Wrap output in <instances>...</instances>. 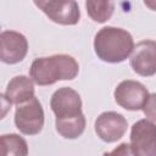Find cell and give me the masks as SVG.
<instances>
[{
    "label": "cell",
    "mask_w": 156,
    "mask_h": 156,
    "mask_svg": "<svg viewBox=\"0 0 156 156\" xmlns=\"http://www.w3.org/2000/svg\"><path fill=\"white\" fill-rule=\"evenodd\" d=\"M50 107L56 116V132L65 139H77L85 130V117L82 110L80 95L72 88L57 89L50 100Z\"/></svg>",
    "instance_id": "obj_1"
},
{
    "label": "cell",
    "mask_w": 156,
    "mask_h": 156,
    "mask_svg": "<svg viewBox=\"0 0 156 156\" xmlns=\"http://www.w3.org/2000/svg\"><path fill=\"white\" fill-rule=\"evenodd\" d=\"M77 60L66 54L35 58L29 68V77L38 85H51L58 80H72L78 76Z\"/></svg>",
    "instance_id": "obj_2"
},
{
    "label": "cell",
    "mask_w": 156,
    "mask_h": 156,
    "mask_svg": "<svg viewBox=\"0 0 156 156\" xmlns=\"http://www.w3.org/2000/svg\"><path fill=\"white\" fill-rule=\"evenodd\" d=\"M134 49L133 37L129 32L118 27H102L94 38L96 56L108 63H119L127 60Z\"/></svg>",
    "instance_id": "obj_3"
},
{
    "label": "cell",
    "mask_w": 156,
    "mask_h": 156,
    "mask_svg": "<svg viewBox=\"0 0 156 156\" xmlns=\"http://www.w3.org/2000/svg\"><path fill=\"white\" fill-rule=\"evenodd\" d=\"M44 110L40 101L33 96L30 100L17 105L15 111V126L26 135L39 134L44 127Z\"/></svg>",
    "instance_id": "obj_4"
},
{
    "label": "cell",
    "mask_w": 156,
    "mask_h": 156,
    "mask_svg": "<svg viewBox=\"0 0 156 156\" xmlns=\"http://www.w3.org/2000/svg\"><path fill=\"white\" fill-rule=\"evenodd\" d=\"M130 149L133 155L156 156V124L145 118L136 121L130 129Z\"/></svg>",
    "instance_id": "obj_5"
},
{
    "label": "cell",
    "mask_w": 156,
    "mask_h": 156,
    "mask_svg": "<svg viewBox=\"0 0 156 156\" xmlns=\"http://www.w3.org/2000/svg\"><path fill=\"white\" fill-rule=\"evenodd\" d=\"M149 95L150 94L144 84L132 79L122 80L113 91L115 101L122 108L128 111L143 110Z\"/></svg>",
    "instance_id": "obj_6"
},
{
    "label": "cell",
    "mask_w": 156,
    "mask_h": 156,
    "mask_svg": "<svg viewBox=\"0 0 156 156\" xmlns=\"http://www.w3.org/2000/svg\"><path fill=\"white\" fill-rule=\"evenodd\" d=\"M129 63L133 71L141 77L156 74V41L145 39L134 45Z\"/></svg>",
    "instance_id": "obj_7"
},
{
    "label": "cell",
    "mask_w": 156,
    "mask_h": 156,
    "mask_svg": "<svg viewBox=\"0 0 156 156\" xmlns=\"http://www.w3.org/2000/svg\"><path fill=\"white\" fill-rule=\"evenodd\" d=\"M128 122L123 115L115 111H106L98 116L94 123L95 133L105 143L119 140L127 132Z\"/></svg>",
    "instance_id": "obj_8"
},
{
    "label": "cell",
    "mask_w": 156,
    "mask_h": 156,
    "mask_svg": "<svg viewBox=\"0 0 156 156\" xmlns=\"http://www.w3.org/2000/svg\"><path fill=\"white\" fill-rule=\"evenodd\" d=\"M28 52L26 37L16 30H2L0 34V60L7 65L21 62Z\"/></svg>",
    "instance_id": "obj_9"
},
{
    "label": "cell",
    "mask_w": 156,
    "mask_h": 156,
    "mask_svg": "<svg viewBox=\"0 0 156 156\" xmlns=\"http://www.w3.org/2000/svg\"><path fill=\"white\" fill-rule=\"evenodd\" d=\"M43 12L55 23L74 26L80 20V10L76 0H51Z\"/></svg>",
    "instance_id": "obj_10"
},
{
    "label": "cell",
    "mask_w": 156,
    "mask_h": 156,
    "mask_svg": "<svg viewBox=\"0 0 156 156\" xmlns=\"http://www.w3.org/2000/svg\"><path fill=\"white\" fill-rule=\"evenodd\" d=\"M2 96L10 105L23 104L34 96V80L23 74L16 76L9 82Z\"/></svg>",
    "instance_id": "obj_11"
},
{
    "label": "cell",
    "mask_w": 156,
    "mask_h": 156,
    "mask_svg": "<svg viewBox=\"0 0 156 156\" xmlns=\"http://www.w3.org/2000/svg\"><path fill=\"white\" fill-rule=\"evenodd\" d=\"M88 16L98 23L108 21L115 11V0H85Z\"/></svg>",
    "instance_id": "obj_12"
},
{
    "label": "cell",
    "mask_w": 156,
    "mask_h": 156,
    "mask_svg": "<svg viewBox=\"0 0 156 156\" xmlns=\"http://www.w3.org/2000/svg\"><path fill=\"white\" fill-rule=\"evenodd\" d=\"M0 141L4 156H26L28 154V144L18 134H2Z\"/></svg>",
    "instance_id": "obj_13"
},
{
    "label": "cell",
    "mask_w": 156,
    "mask_h": 156,
    "mask_svg": "<svg viewBox=\"0 0 156 156\" xmlns=\"http://www.w3.org/2000/svg\"><path fill=\"white\" fill-rule=\"evenodd\" d=\"M143 112L146 118L156 122V93H152L149 95V98L143 107Z\"/></svg>",
    "instance_id": "obj_14"
},
{
    "label": "cell",
    "mask_w": 156,
    "mask_h": 156,
    "mask_svg": "<svg viewBox=\"0 0 156 156\" xmlns=\"http://www.w3.org/2000/svg\"><path fill=\"white\" fill-rule=\"evenodd\" d=\"M110 154H117V155H133L132 149H130V145L127 144V143L121 144L118 149H115V150L111 151Z\"/></svg>",
    "instance_id": "obj_15"
},
{
    "label": "cell",
    "mask_w": 156,
    "mask_h": 156,
    "mask_svg": "<svg viewBox=\"0 0 156 156\" xmlns=\"http://www.w3.org/2000/svg\"><path fill=\"white\" fill-rule=\"evenodd\" d=\"M51 0H33V2L35 4V6L38 7V9H40L41 11L44 10V7L50 2Z\"/></svg>",
    "instance_id": "obj_16"
},
{
    "label": "cell",
    "mask_w": 156,
    "mask_h": 156,
    "mask_svg": "<svg viewBox=\"0 0 156 156\" xmlns=\"http://www.w3.org/2000/svg\"><path fill=\"white\" fill-rule=\"evenodd\" d=\"M146 7H149L152 11H156V0H143Z\"/></svg>",
    "instance_id": "obj_17"
}]
</instances>
